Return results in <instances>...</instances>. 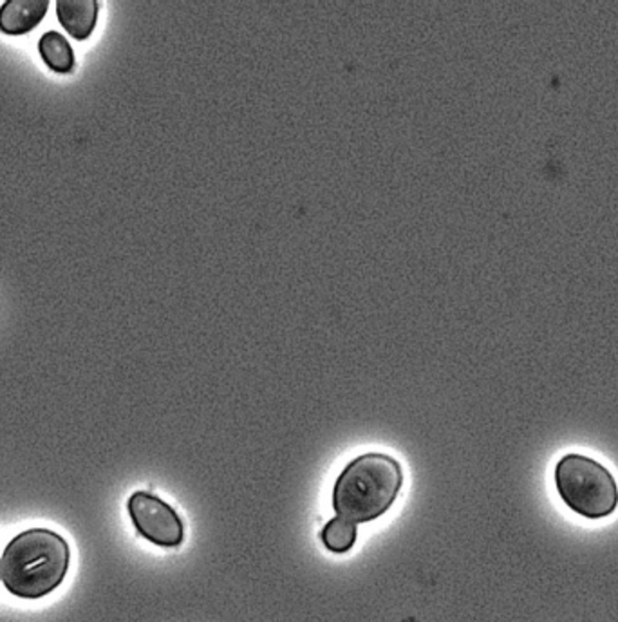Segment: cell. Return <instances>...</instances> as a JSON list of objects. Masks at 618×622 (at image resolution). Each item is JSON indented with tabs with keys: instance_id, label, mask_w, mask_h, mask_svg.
Listing matches in <instances>:
<instances>
[{
	"instance_id": "cell-5",
	"label": "cell",
	"mask_w": 618,
	"mask_h": 622,
	"mask_svg": "<svg viewBox=\"0 0 618 622\" xmlns=\"http://www.w3.org/2000/svg\"><path fill=\"white\" fill-rule=\"evenodd\" d=\"M48 10V0H5L0 5V32L26 35L44 21Z\"/></svg>"
},
{
	"instance_id": "cell-6",
	"label": "cell",
	"mask_w": 618,
	"mask_h": 622,
	"mask_svg": "<svg viewBox=\"0 0 618 622\" xmlns=\"http://www.w3.org/2000/svg\"><path fill=\"white\" fill-rule=\"evenodd\" d=\"M100 4L97 0H59L57 16L60 26L70 33L75 40H86L91 37L98 21Z\"/></svg>"
},
{
	"instance_id": "cell-4",
	"label": "cell",
	"mask_w": 618,
	"mask_h": 622,
	"mask_svg": "<svg viewBox=\"0 0 618 622\" xmlns=\"http://www.w3.org/2000/svg\"><path fill=\"white\" fill-rule=\"evenodd\" d=\"M127 509L136 531L147 542L161 548L182 545L185 537L182 518L163 499L139 490L128 498Z\"/></svg>"
},
{
	"instance_id": "cell-8",
	"label": "cell",
	"mask_w": 618,
	"mask_h": 622,
	"mask_svg": "<svg viewBox=\"0 0 618 622\" xmlns=\"http://www.w3.org/2000/svg\"><path fill=\"white\" fill-rule=\"evenodd\" d=\"M357 525L351 521L342 520V518H333L325 523L324 528L320 532L322 543L330 552L346 553L355 547L357 543Z\"/></svg>"
},
{
	"instance_id": "cell-7",
	"label": "cell",
	"mask_w": 618,
	"mask_h": 622,
	"mask_svg": "<svg viewBox=\"0 0 618 622\" xmlns=\"http://www.w3.org/2000/svg\"><path fill=\"white\" fill-rule=\"evenodd\" d=\"M38 53L42 57L44 64L59 75H70L75 70V51L67 38L59 32L44 33L38 40Z\"/></svg>"
},
{
	"instance_id": "cell-1",
	"label": "cell",
	"mask_w": 618,
	"mask_h": 622,
	"mask_svg": "<svg viewBox=\"0 0 618 622\" xmlns=\"http://www.w3.org/2000/svg\"><path fill=\"white\" fill-rule=\"evenodd\" d=\"M70 545L48 528H32L13 537L0 561L2 581L21 599H42L57 590L70 570Z\"/></svg>"
},
{
	"instance_id": "cell-9",
	"label": "cell",
	"mask_w": 618,
	"mask_h": 622,
	"mask_svg": "<svg viewBox=\"0 0 618 622\" xmlns=\"http://www.w3.org/2000/svg\"><path fill=\"white\" fill-rule=\"evenodd\" d=\"M0 577H2V570H0Z\"/></svg>"
},
{
	"instance_id": "cell-2",
	"label": "cell",
	"mask_w": 618,
	"mask_h": 622,
	"mask_svg": "<svg viewBox=\"0 0 618 622\" xmlns=\"http://www.w3.org/2000/svg\"><path fill=\"white\" fill-rule=\"evenodd\" d=\"M404 485V472L395 458L368 452L341 472L333 488V507L342 520L368 523L393 507Z\"/></svg>"
},
{
	"instance_id": "cell-3",
	"label": "cell",
	"mask_w": 618,
	"mask_h": 622,
	"mask_svg": "<svg viewBox=\"0 0 618 622\" xmlns=\"http://www.w3.org/2000/svg\"><path fill=\"white\" fill-rule=\"evenodd\" d=\"M555 487L573 512L588 520H603L618 507L614 474L582 455H566L555 467Z\"/></svg>"
}]
</instances>
